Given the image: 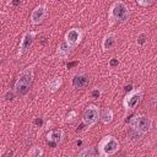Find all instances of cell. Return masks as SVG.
I'll return each instance as SVG.
<instances>
[{"mask_svg":"<svg viewBox=\"0 0 157 157\" xmlns=\"http://www.w3.org/2000/svg\"><path fill=\"white\" fill-rule=\"evenodd\" d=\"M33 78H34V65H29L23 70H21L13 86L15 94L17 97H25L32 87Z\"/></svg>","mask_w":157,"mask_h":157,"instance_id":"1","label":"cell"},{"mask_svg":"<svg viewBox=\"0 0 157 157\" xmlns=\"http://www.w3.org/2000/svg\"><path fill=\"white\" fill-rule=\"evenodd\" d=\"M130 17V9L123 0L114 1L108 10V22L110 26L118 22H125Z\"/></svg>","mask_w":157,"mask_h":157,"instance_id":"2","label":"cell"},{"mask_svg":"<svg viewBox=\"0 0 157 157\" xmlns=\"http://www.w3.org/2000/svg\"><path fill=\"white\" fill-rule=\"evenodd\" d=\"M120 150V144L119 141L112 136V135H105L103 136L97 146V153L101 157H108L114 153H117Z\"/></svg>","mask_w":157,"mask_h":157,"instance_id":"3","label":"cell"},{"mask_svg":"<svg viewBox=\"0 0 157 157\" xmlns=\"http://www.w3.org/2000/svg\"><path fill=\"white\" fill-rule=\"evenodd\" d=\"M152 124H153L152 118H150L147 115H144V114H137L134 118H131L130 121H129L130 129L137 136H141V135L147 134L151 130Z\"/></svg>","mask_w":157,"mask_h":157,"instance_id":"4","label":"cell"},{"mask_svg":"<svg viewBox=\"0 0 157 157\" xmlns=\"http://www.w3.org/2000/svg\"><path fill=\"white\" fill-rule=\"evenodd\" d=\"M142 97H144V91L141 87H135L128 91V93L123 98V108H124L125 115L134 112L137 108Z\"/></svg>","mask_w":157,"mask_h":157,"instance_id":"5","label":"cell"},{"mask_svg":"<svg viewBox=\"0 0 157 157\" xmlns=\"http://www.w3.org/2000/svg\"><path fill=\"white\" fill-rule=\"evenodd\" d=\"M99 113H101V109L98 105H96V104H88L87 105V108L82 113V123L86 125V128L90 129L98 123Z\"/></svg>","mask_w":157,"mask_h":157,"instance_id":"6","label":"cell"},{"mask_svg":"<svg viewBox=\"0 0 157 157\" xmlns=\"http://www.w3.org/2000/svg\"><path fill=\"white\" fill-rule=\"evenodd\" d=\"M82 38H83V31L81 28H77V27L67 29L65 36H64L65 43L71 49H75L76 47H78V44L82 42Z\"/></svg>","mask_w":157,"mask_h":157,"instance_id":"7","label":"cell"},{"mask_svg":"<svg viewBox=\"0 0 157 157\" xmlns=\"http://www.w3.org/2000/svg\"><path fill=\"white\" fill-rule=\"evenodd\" d=\"M36 36H37V32L34 31H26L22 37H21V40H20V44H18V50H17V56H22L25 53H27L29 50V48L33 45L34 43V39H36Z\"/></svg>","mask_w":157,"mask_h":157,"instance_id":"8","label":"cell"},{"mask_svg":"<svg viewBox=\"0 0 157 157\" xmlns=\"http://www.w3.org/2000/svg\"><path fill=\"white\" fill-rule=\"evenodd\" d=\"M47 15H48L47 5H45V4H39V5H37V6L32 10V12H31V17H29L31 23L34 25V26L40 25V23L45 20Z\"/></svg>","mask_w":157,"mask_h":157,"instance_id":"9","label":"cell"},{"mask_svg":"<svg viewBox=\"0 0 157 157\" xmlns=\"http://www.w3.org/2000/svg\"><path fill=\"white\" fill-rule=\"evenodd\" d=\"M71 85L75 90H85L90 85V77L85 72H76L71 78Z\"/></svg>","mask_w":157,"mask_h":157,"instance_id":"10","label":"cell"},{"mask_svg":"<svg viewBox=\"0 0 157 157\" xmlns=\"http://www.w3.org/2000/svg\"><path fill=\"white\" fill-rule=\"evenodd\" d=\"M65 137V131L63 129H55V130H50L48 134H47V142L53 145V146H56L59 145Z\"/></svg>","mask_w":157,"mask_h":157,"instance_id":"11","label":"cell"},{"mask_svg":"<svg viewBox=\"0 0 157 157\" xmlns=\"http://www.w3.org/2000/svg\"><path fill=\"white\" fill-rule=\"evenodd\" d=\"M117 39H118V37H117L115 32L107 33L102 39V50L103 52H108V50L113 49L115 47V44H117Z\"/></svg>","mask_w":157,"mask_h":157,"instance_id":"12","label":"cell"},{"mask_svg":"<svg viewBox=\"0 0 157 157\" xmlns=\"http://www.w3.org/2000/svg\"><path fill=\"white\" fill-rule=\"evenodd\" d=\"M71 52H72V49L65 43V40H63V42H60L59 44H58V48H56V56L59 58V59H61V60H67L69 59V56L71 55Z\"/></svg>","mask_w":157,"mask_h":157,"instance_id":"13","label":"cell"},{"mask_svg":"<svg viewBox=\"0 0 157 157\" xmlns=\"http://www.w3.org/2000/svg\"><path fill=\"white\" fill-rule=\"evenodd\" d=\"M61 86H63V77H60V76H54V77L49 78L45 83V87L50 93L58 92Z\"/></svg>","mask_w":157,"mask_h":157,"instance_id":"14","label":"cell"},{"mask_svg":"<svg viewBox=\"0 0 157 157\" xmlns=\"http://www.w3.org/2000/svg\"><path fill=\"white\" fill-rule=\"evenodd\" d=\"M113 119H114V112H113L110 108H104V109L99 113V120H101L103 124H105V125L110 124V123L113 121Z\"/></svg>","mask_w":157,"mask_h":157,"instance_id":"15","label":"cell"},{"mask_svg":"<svg viewBox=\"0 0 157 157\" xmlns=\"http://www.w3.org/2000/svg\"><path fill=\"white\" fill-rule=\"evenodd\" d=\"M29 157H42L44 155V151L40 146H33L29 148L28 153H27Z\"/></svg>","mask_w":157,"mask_h":157,"instance_id":"16","label":"cell"},{"mask_svg":"<svg viewBox=\"0 0 157 157\" xmlns=\"http://www.w3.org/2000/svg\"><path fill=\"white\" fill-rule=\"evenodd\" d=\"M96 155V150L94 147H85L82 151L78 152V156L80 157H92Z\"/></svg>","mask_w":157,"mask_h":157,"instance_id":"17","label":"cell"},{"mask_svg":"<svg viewBox=\"0 0 157 157\" xmlns=\"http://www.w3.org/2000/svg\"><path fill=\"white\" fill-rule=\"evenodd\" d=\"M136 2L142 7H150L155 4V0H136Z\"/></svg>","mask_w":157,"mask_h":157,"instance_id":"18","label":"cell"},{"mask_svg":"<svg viewBox=\"0 0 157 157\" xmlns=\"http://www.w3.org/2000/svg\"><path fill=\"white\" fill-rule=\"evenodd\" d=\"M146 38H147L146 34H145V33H141V34L137 36V40H136V43H137L139 45H142V44L146 42Z\"/></svg>","mask_w":157,"mask_h":157,"instance_id":"19","label":"cell"},{"mask_svg":"<svg viewBox=\"0 0 157 157\" xmlns=\"http://www.w3.org/2000/svg\"><path fill=\"white\" fill-rule=\"evenodd\" d=\"M75 117H76V112L75 110H71L67 115H66V119H65V121L66 123H71L74 119H75Z\"/></svg>","mask_w":157,"mask_h":157,"instance_id":"20","label":"cell"},{"mask_svg":"<svg viewBox=\"0 0 157 157\" xmlns=\"http://www.w3.org/2000/svg\"><path fill=\"white\" fill-rule=\"evenodd\" d=\"M118 64H119V60L117 58H112L109 60V66L110 67H115V66H118Z\"/></svg>","mask_w":157,"mask_h":157,"instance_id":"21","label":"cell"},{"mask_svg":"<svg viewBox=\"0 0 157 157\" xmlns=\"http://www.w3.org/2000/svg\"><path fill=\"white\" fill-rule=\"evenodd\" d=\"M101 94H102V92L98 88H96L94 91H92V98H98Z\"/></svg>","mask_w":157,"mask_h":157,"instance_id":"22","label":"cell"}]
</instances>
